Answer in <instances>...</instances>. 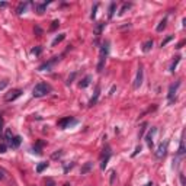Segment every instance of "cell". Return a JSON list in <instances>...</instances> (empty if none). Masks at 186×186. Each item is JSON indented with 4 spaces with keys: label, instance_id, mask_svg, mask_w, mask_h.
<instances>
[{
    "label": "cell",
    "instance_id": "34",
    "mask_svg": "<svg viewBox=\"0 0 186 186\" xmlns=\"http://www.w3.org/2000/svg\"><path fill=\"white\" fill-rule=\"evenodd\" d=\"M76 77V73H73V74L69 77V80H67V84H71V81H73V79Z\"/></svg>",
    "mask_w": 186,
    "mask_h": 186
},
{
    "label": "cell",
    "instance_id": "25",
    "mask_svg": "<svg viewBox=\"0 0 186 186\" xmlns=\"http://www.w3.org/2000/svg\"><path fill=\"white\" fill-rule=\"evenodd\" d=\"M131 6H132L131 3H124V6H122V7H121V10H119V15H122V13H125V10H127V9H129Z\"/></svg>",
    "mask_w": 186,
    "mask_h": 186
},
{
    "label": "cell",
    "instance_id": "38",
    "mask_svg": "<svg viewBox=\"0 0 186 186\" xmlns=\"http://www.w3.org/2000/svg\"><path fill=\"white\" fill-rule=\"evenodd\" d=\"M113 182H115V172L111 173V183H113Z\"/></svg>",
    "mask_w": 186,
    "mask_h": 186
},
{
    "label": "cell",
    "instance_id": "43",
    "mask_svg": "<svg viewBox=\"0 0 186 186\" xmlns=\"http://www.w3.org/2000/svg\"><path fill=\"white\" fill-rule=\"evenodd\" d=\"M146 186H153V183H151V182H150V183H147V185Z\"/></svg>",
    "mask_w": 186,
    "mask_h": 186
},
{
    "label": "cell",
    "instance_id": "36",
    "mask_svg": "<svg viewBox=\"0 0 186 186\" xmlns=\"http://www.w3.org/2000/svg\"><path fill=\"white\" fill-rule=\"evenodd\" d=\"M47 186H55L54 180H51V179H47Z\"/></svg>",
    "mask_w": 186,
    "mask_h": 186
},
{
    "label": "cell",
    "instance_id": "14",
    "mask_svg": "<svg viewBox=\"0 0 186 186\" xmlns=\"http://www.w3.org/2000/svg\"><path fill=\"white\" fill-rule=\"evenodd\" d=\"M151 48H153V39L146 41V42H144V45H143V51H144V52H149Z\"/></svg>",
    "mask_w": 186,
    "mask_h": 186
},
{
    "label": "cell",
    "instance_id": "19",
    "mask_svg": "<svg viewBox=\"0 0 186 186\" xmlns=\"http://www.w3.org/2000/svg\"><path fill=\"white\" fill-rule=\"evenodd\" d=\"M64 38H66V34H60V37L55 38V39H54V41L51 42V45H52V47H55V45H57V44H60V42H61V41H63Z\"/></svg>",
    "mask_w": 186,
    "mask_h": 186
},
{
    "label": "cell",
    "instance_id": "4",
    "mask_svg": "<svg viewBox=\"0 0 186 186\" xmlns=\"http://www.w3.org/2000/svg\"><path fill=\"white\" fill-rule=\"evenodd\" d=\"M21 95H22V90H21V89H13V90H10V92L6 95L4 99H6V102H13V100L18 99Z\"/></svg>",
    "mask_w": 186,
    "mask_h": 186
},
{
    "label": "cell",
    "instance_id": "17",
    "mask_svg": "<svg viewBox=\"0 0 186 186\" xmlns=\"http://www.w3.org/2000/svg\"><path fill=\"white\" fill-rule=\"evenodd\" d=\"M26 6H28V3H21V4L18 6V9H16V13H18V15H22V13L25 12Z\"/></svg>",
    "mask_w": 186,
    "mask_h": 186
},
{
    "label": "cell",
    "instance_id": "13",
    "mask_svg": "<svg viewBox=\"0 0 186 186\" xmlns=\"http://www.w3.org/2000/svg\"><path fill=\"white\" fill-rule=\"evenodd\" d=\"M90 81H92V77H90V76H86V77H84V79L80 81V87H81V89L87 87V86L90 84Z\"/></svg>",
    "mask_w": 186,
    "mask_h": 186
},
{
    "label": "cell",
    "instance_id": "42",
    "mask_svg": "<svg viewBox=\"0 0 186 186\" xmlns=\"http://www.w3.org/2000/svg\"><path fill=\"white\" fill-rule=\"evenodd\" d=\"M63 186H71V185H70V183H64Z\"/></svg>",
    "mask_w": 186,
    "mask_h": 186
},
{
    "label": "cell",
    "instance_id": "6",
    "mask_svg": "<svg viewBox=\"0 0 186 186\" xmlns=\"http://www.w3.org/2000/svg\"><path fill=\"white\" fill-rule=\"evenodd\" d=\"M179 86H180V81H176L175 84H172V86L169 87V95H167L169 102H173V100H175V95H176V90H178Z\"/></svg>",
    "mask_w": 186,
    "mask_h": 186
},
{
    "label": "cell",
    "instance_id": "8",
    "mask_svg": "<svg viewBox=\"0 0 186 186\" xmlns=\"http://www.w3.org/2000/svg\"><path fill=\"white\" fill-rule=\"evenodd\" d=\"M71 122H74V119H73L71 116H67V118L60 119L57 125H58V128H63V129H64V128H67V125H69V124H71Z\"/></svg>",
    "mask_w": 186,
    "mask_h": 186
},
{
    "label": "cell",
    "instance_id": "5",
    "mask_svg": "<svg viewBox=\"0 0 186 186\" xmlns=\"http://www.w3.org/2000/svg\"><path fill=\"white\" fill-rule=\"evenodd\" d=\"M143 77H144V71H143V67L140 66L138 67V71H137V77L134 80V89H138L143 84Z\"/></svg>",
    "mask_w": 186,
    "mask_h": 186
},
{
    "label": "cell",
    "instance_id": "9",
    "mask_svg": "<svg viewBox=\"0 0 186 186\" xmlns=\"http://www.w3.org/2000/svg\"><path fill=\"white\" fill-rule=\"evenodd\" d=\"M166 149H167V143H161V144L158 146V150H157L156 156H157L158 158H161V157L166 154Z\"/></svg>",
    "mask_w": 186,
    "mask_h": 186
},
{
    "label": "cell",
    "instance_id": "12",
    "mask_svg": "<svg viewBox=\"0 0 186 186\" xmlns=\"http://www.w3.org/2000/svg\"><path fill=\"white\" fill-rule=\"evenodd\" d=\"M99 95H100V89L99 87H96V92H95V96L90 99V102H89V106H93V105H96V102H98V98H99Z\"/></svg>",
    "mask_w": 186,
    "mask_h": 186
},
{
    "label": "cell",
    "instance_id": "20",
    "mask_svg": "<svg viewBox=\"0 0 186 186\" xmlns=\"http://www.w3.org/2000/svg\"><path fill=\"white\" fill-rule=\"evenodd\" d=\"M166 23H167V19H163V21L157 25V28H156V29H157V32H161V31L166 28Z\"/></svg>",
    "mask_w": 186,
    "mask_h": 186
},
{
    "label": "cell",
    "instance_id": "32",
    "mask_svg": "<svg viewBox=\"0 0 186 186\" xmlns=\"http://www.w3.org/2000/svg\"><path fill=\"white\" fill-rule=\"evenodd\" d=\"M172 39H173V37H167L166 39H164V41H163V42H161V47H164V45H166L169 41H172Z\"/></svg>",
    "mask_w": 186,
    "mask_h": 186
},
{
    "label": "cell",
    "instance_id": "31",
    "mask_svg": "<svg viewBox=\"0 0 186 186\" xmlns=\"http://www.w3.org/2000/svg\"><path fill=\"white\" fill-rule=\"evenodd\" d=\"M6 150H7V146L6 144H0V154H3V153H6Z\"/></svg>",
    "mask_w": 186,
    "mask_h": 186
},
{
    "label": "cell",
    "instance_id": "29",
    "mask_svg": "<svg viewBox=\"0 0 186 186\" xmlns=\"http://www.w3.org/2000/svg\"><path fill=\"white\" fill-rule=\"evenodd\" d=\"M98 7H99V4H95V7L92 9V15H90V18H92V19H95V16H96V10H98Z\"/></svg>",
    "mask_w": 186,
    "mask_h": 186
},
{
    "label": "cell",
    "instance_id": "10",
    "mask_svg": "<svg viewBox=\"0 0 186 186\" xmlns=\"http://www.w3.org/2000/svg\"><path fill=\"white\" fill-rule=\"evenodd\" d=\"M156 131H157L156 128H151V129L149 131V134L146 135V141H147V144H149V147H150V149L153 147V135L156 134Z\"/></svg>",
    "mask_w": 186,
    "mask_h": 186
},
{
    "label": "cell",
    "instance_id": "16",
    "mask_svg": "<svg viewBox=\"0 0 186 186\" xmlns=\"http://www.w3.org/2000/svg\"><path fill=\"white\" fill-rule=\"evenodd\" d=\"M105 25H106V23H99V25L96 26V29H95V32H96V39L100 37V34H102V29L105 28Z\"/></svg>",
    "mask_w": 186,
    "mask_h": 186
},
{
    "label": "cell",
    "instance_id": "21",
    "mask_svg": "<svg viewBox=\"0 0 186 186\" xmlns=\"http://www.w3.org/2000/svg\"><path fill=\"white\" fill-rule=\"evenodd\" d=\"M47 167H48V163H39V164L37 166V172L38 173H42Z\"/></svg>",
    "mask_w": 186,
    "mask_h": 186
},
{
    "label": "cell",
    "instance_id": "37",
    "mask_svg": "<svg viewBox=\"0 0 186 186\" xmlns=\"http://www.w3.org/2000/svg\"><path fill=\"white\" fill-rule=\"evenodd\" d=\"M1 132H3V118L0 116V135H1Z\"/></svg>",
    "mask_w": 186,
    "mask_h": 186
},
{
    "label": "cell",
    "instance_id": "39",
    "mask_svg": "<svg viewBox=\"0 0 186 186\" xmlns=\"http://www.w3.org/2000/svg\"><path fill=\"white\" fill-rule=\"evenodd\" d=\"M61 154H63V151H61V150H60V153H55V154H54V156H52V157H54V158H57V157H60V156H61Z\"/></svg>",
    "mask_w": 186,
    "mask_h": 186
},
{
    "label": "cell",
    "instance_id": "15",
    "mask_svg": "<svg viewBox=\"0 0 186 186\" xmlns=\"http://www.w3.org/2000/svg\"><path fill=\"white\" fill-rule=\"evenodd\" d=\"M4 138H6V143L10 146L12 138H13V135H12V131H10V129H6V132H4Z\"/></svg>",
    "mask_w": 186,
    "mask_h": 186
},
{
    "label": "cell",
    "instance_id": "33",
    "mask_svg": "<svg viewBox=\"0 0 186 186\" xmlns=\"http://www.w3.org/2000/svg\"><path fill=\"white\" fill-rule=\"evenodd\" d=\"M35 32L38 34V37H41V35H42V29H41L39 26H35Z\"/></svg>",
    "mask_w": 186,
    "mask_h": 186
},
{
    "label": "cell",
    "instance_id": "3",
    "mask_svg": "<svg viewBox=\"0 0 186 186\" xmlns=\"http://www.w3.org/2000/svg\"><path fill=\"white\" fill-rule=\"evenodd\" d=\"M111 147L109 146H106L105 149H103V154H102V161H100V169L102 170H105V167H106V164H108V161H109V158H111Z\"/></svg>",
    "mask_w": 186,
    "mask_h": 186
},
{
    "label": "cell",
    "instance_id": "18",
    "mask_svg": "<svg viewBox=\"0 0 186 186\" xmlns=\"http://www.w3.org/2000/svg\"><path fill=\"white\" fill-rule=\"evenodd\" d=\"M115 9H116V3H115V1H112L111 6H109V13H108L109 19H111V18H113V15H115Z\"/></svg>",
    "mask_w": 186,
    "mask_h": 186
},
{
    "label": "cell",
    "instance_id": "2",
    "mask_svg": "<svg viewBox=\"0 0 186 186\" xmlns=\"http://www.w3.org/2000/svg\"><path fill=\"white\" fill-rule=\"evenodd\" d=\"M51 90H52V89H51L50 84H47V83H38V84H35V87H34V90H32V95H34L35 98H41V96L48 95Z\"/></svg>",
    "mask_w": 186,
    "mask_h": 186
},
{
    "label": "cell",
    "instance_id": "26",
    "mask_svg": "<svg viewBox=\"0 0 186 186\" xmlns=\"http://www.w3.org/2000/svg\"><path fill=\"white\" fill-rule=\"evenodd\" d=\"M175 58H176V60H175V63H173L172 67H170V71H172V73H175V69H176V66H178L179 61H180V57H175Z\"/></svg>",
    "mask_w": 186,
    "mask_h": 186
},
{
    "label": "cell",
    "instance_id": "27",
    "mask_svg": "<svg viewBox=\"0 0 186 186\" xmlns=\"http://www.w3.org/2000/svg\"><path fill=\"white\" fill-rule=\"evenodd\" d=\"M185 154V144H183V140H180V146H179V156H183Z\"/></svg>",
    "mask_w": 186,
    "mask_h": 186
},
{
    "label": "cell",
    "instance_id": "23",
    "mask_svg": "<svg viewBox=\"0 0 186 186\" xmlns=\"http://www.w3.org/2000/svg\"><path fill=\"white\" fill-rule=\"evenodd\" d=\"M147 127H149V124H147V122H144V124L141 125V128H140V134H138V137H140V138H141V137L144 135V132H146Z\"/></svg>",
    "mask_w": 186,
    "mask_h": 186
},
{
    "label": "cell",
    "instance_id": "22",
    "mask_svg": "<svg viewBox=\"0 0 186 186\" xmlns=\"http://www.w3.org/2000/svg\"><path fill=\"white\" fill-rule=\"evenodd\" d=\"M90 169H92V163H86V164L81 167V175H86Z\"/></svg>",
    "mask_w": 186,
    "mask_h": 186
},
{
    "label": "cell",
    "instance_id": "35",
    "mask_svg": "<svg viewBox=\"0 0 186 186\" xmlns=\"http://www.w3.org/2000/svg\"><path fill=\"white\" fill-rule=\"evenodd\" d=\"M140 151H141V146H138V147H137V149H135V151H134V153H132V157H134V156H137V154H138V153H140Z\"/></svg>",
    "mask_w": 186,
    "mask_h": 186
},
{
    "label": "cell",
    "instance_id": "30",
    "mask_svg": "<svg viewBox=\"0 0 186 186\" xmlns=\"http://www.w3.org/2000/svg\"><path fill=\"white\" fill-rule=\"evenodd\" d=\"M58 26H60V22H58V21H54V22H52V25H51V31H55Z\"/></svg>",
    "mask_w": 186,
    "mask_h": 186
},
{
    "label": "cell",
    "instance_id": "7",
    "mask_svg": "<svg viewBox=\"0 0 186 186\" xmlns=\"http://www.w3.org/2000/svg\"><path fill=\"white\" fill-rule=\"evenodd\" d=\"M57 61H58V57H54L51 61H48V63H45V64L39 66V67H38V70H39V71H45V70H50V69H51V67H52V66H54Z\"/></svg>",
    "mask_w": 186,
    "mask_h": 186
},
{
    "label": "cell",
    "instance_id": "40",
    "mask_svg": "<svg viewBox=\"0 0 186 186\" xmlns=\"http://www.w3.org/2000/svg\"><path fill=\"white\" fill-rule=\"evenodd\" d=\"M6 4H7V3H4V1H1V3H0V7H4Z\"/></svg>",
    "mask_w": 186,
    "mask_h": 186
},
{
    "label": "cell",
    "instance_id": "1",
    "mask_svg": "<svg viewBox=\"0 0 186 186\" xmlns=\"http://www.w3.org/2000/svg\"><path fill=\"white\" fill-rule=\"evenodd\" d=\"M109 42L105 41L103 45L100 47V51H99V61H98V71L100 73L105 67V61H106V57H108V51H109Z\"/></svg>",
    "mask_w": 186,
    "mask_h": 186
},
{
    "label": "cell",
    "instance_id": "24",
    "mask_svg": "<svg viewBox=\"0 0 186 186\" xmlns=\"http://www.w3.org/2000/svg\"><path fill=\"white\" fill-rule=\"evenodd\" d=\"M48 4H50V1H48V3H42V4H39V6H38V13H39V15H42V13H44V10H45V7H47Z\"/></svg>",
    "mask_w": 186,
    "mask_h": 186
},
{
    "label": "cell",
    "instance_id": "41",
    "mask_svg": "<svg viewBox=\"0 0 186 186\" xmlns=\"http://www.w3.org/2000/svg\"><path fill=\"white\" fill-rule=\"evenodd\" d=\"M3 178H4V175H3V172H1V170H0V180H1V179H3Z\"/></svg>",
    "mask_w": 186,
    "mask_h": 186
},
{
    "label": "cell",
    "instance_id": "28",
    "mask_svg": "<svg viewBox=\"0 0 186 186\" xmlns=\"http://www.w3.org/2000/svg\"><path fill=\"white\" fill-rule=\"evenodd\" d=\"M41 52H42V48H41V47H37V48L32 50V54H34V55H39Z\"/></svg>",
    "mask_w": 186,
    "mask_h": 186
},
{
    "label": "cell",
    "instance_id": "11",
    "mask_svg": "<svg viewBox=\"0 0 186 186\" xmlns=\"http://www.w3.org/2000/svg\"><path fill=\"white\" fill-rule=\"evenodd\" d=\"M21 141H22V138H21L19 135L13 137V138H12V143H10V147H12V149H18V147L21 146Z\"/></svg>",
    "mask_w": 186,
    "mask_h": 186
}]
</instances>
